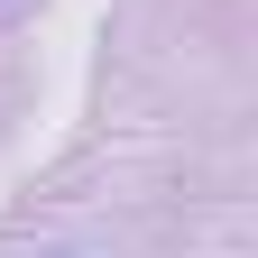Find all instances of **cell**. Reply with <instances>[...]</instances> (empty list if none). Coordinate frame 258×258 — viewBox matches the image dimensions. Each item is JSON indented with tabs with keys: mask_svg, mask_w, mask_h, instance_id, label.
I'll list each match as a JSON object with an SVG mask.
<instances>
[{
	"mask_svg": "<svg viewBox=\"0 0 258 258\" xmlns=\"http://www.w3.org/2000/svg\"><path fill=\"white\" fill-rule=\"evenodd\" d=\"M55 258H64V249H55Z\"/></svg>",
	"mask_w": 258,
	"mask_h": 258,
	"instance_id": "cell-1",
	"label": "cell"
}]
</instances>
